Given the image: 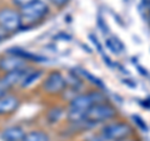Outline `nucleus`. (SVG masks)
<instances>
[{"label": "nucleus", "instance_id": "3", "mask_svg": "<svg viewBox=\"0 0 150 141\" xmlns=\"http://www.w3.org/2000/svg\"><path fill=\"white\" fill-rule=\"evenodd\" d=\"M48 13H49V8L43 0H35L30 5L20 9L23 24H26V25H33L38 21H40L41 19H44Z\"/></svg>", "mask_w": 150, "mask_h": 141}, {"label": "nucleus", "instance_id": "1", "mask_svg": "<svg viewBox=\"0 0 150 141\" xmlns=\"http://www.w3.org/2000/svg\"><path fill=\"white\" fill-rule=\"evenodd\" d=\"M106 101V97L104 94L99 90L89 91L86 94H79V95L74 96L70 100L69 109L67 117L70 123L73 124H80L84 121V116L85 112L90 109L93 105L99 104V102Z\"/></svg>", "mask_w": 150, "mask_h": 141}, {"label": "nucleus", "instance_id": "14", "mask_svg": "<svg viewBox=\"0 0 150 141\" xmlns=\"http://www.w3.org/2000/svg\"><path fill=\"white\" fill-rule=\"evenodd\" d=\"M78 73L81 75V76L85 78V80H88L89 82H91L93 85H95L98 89H100V90H105V85L103 84V81L100 79H98L96 76H94L93 74H90L85 69H78Z\"/></svg>", "mask_w": 150, "mask_h": 141}, {"label": "nucleus", "instance_id": "25", "mask_svg": "<svg viewBox=\"0 0 150 141\" xmlns=\"http://www.w3.org/2000/svg\"><path fill=\"white\" fill-rule=\"evenodd\" d=\"M148 5H149V8H150V0H148Z\"/></svg>", "mask_w": 150, "mask_h": 141}, {"label": "nucleus", "instance_id": "15", "mask_svg": "<svg viewBox=\"0 0 150 141\" xmlns=\"http://www.w3.org/2000/svg\"><path fill=\"white\" fill-rule=\"evenodd\" d=\"M23 141H50V139L43 131H31L25 134Z\"/></svg>", "mask_w": 150, "mask_h": 141}, {"label": "nucleus", "instance_id": "13", "mask_svg": "<svg viewBox=\"0 0 150 141\" xmlns=\"http://www.w3.org/2000/svg\"><path fill=\"white\" fill-rule=\"evenodd\" d=\"M41 75H43V71H40V70H29L24 76V79H23V81L20 82V86L21 87L30 86L33 82H35L36 80L41 76Z\"/></svg>", "mask_w": 150, "mask_h": 141}, {"label": "nucleus", "instance_id": "22", "mask_svg": "<svg viewBox=\"0 0 150 141\" xmlns=\"http://www.w3.org/2000/svg\"><path fill=\"white\" fill-rule=\"evenodd\" d=\"M8 35H9V32L6 31V30H4L1 26H0V41H3V40H5L6 37H8Z\"/></svg>", "mask_w": 150, "mask_h": 141}, {"label": "nucleus", "instance_id": "24", "mask_svg": "<svg viewBox=\"0 0 150 141\" xmlns=\"http://www.w3.org/2000/svg\"><path fill=\"white\" fill-rule=\"evenodd\" d=\"M118 141H134V140H130L129 137H125V139H121V140H118Z\"/></svg>", "mask_w": 150, "mask_h": 141}, {"label": "nucleus", "instance_id": "12", "mask_svg": "<svg viewBox=\"0 0 150 141\" xmlns=\"http://www.w3.org/2000/svg\"><path fill=\"white\" fill-rule=\"evenodd\" d=\"M105 46L111 51L112 54H116V55L121 54L124 51V49H125V46H124L123 43H121V40L119 39V37H116V36L108 37V39L105 40Z\"/></svg>", "mask_w": 150, "mask_h": 141}, {"label": "nucleus", "instance_id": "21", "mask_svg": "<svg viewBox=\"0 0 150 141\" xmlns=\"http://www.w3.org/2000/svg\"><path fill=\"white\" fill-rule=\"evenodd\" d=\"M49 1H50L51 4H54L55 6L63 8V6H65V5H67V4L69 3V0H49Z\"/></svg>", "mask_w": 150, "mask_h": 141}, {"label": "nucleus", "instance_id": "23", "mask_svg": "<svg viewBox=\"0 0 150 141\" xmlns=\"http://www.w3.org/2000/svg\"><path fill=\"white\" fill-rule=\"evenodd\" d=\"M60 37H63L64 40H70V39H71V36L68 35V34H65V32H60V34L54 36V39H60Z\"/></svg>", "mask_w": 150, "mask_h": 141}, {"label": "nucleus", "instance_id": "11", "mask_svg": "<svg viewBox=\"0 0 150 141\" xmlns=\"http://www.w3.org/2000/svg\"><path fill=\"white\" fill-rule=\"evenodd\" d=\"M24 136H25V133L21 128L11 126V128H8L1 133V140L3 141H23Z\"/></svg>", "mask_w": 150, "mask_h": 141}, {"label": "nucleus", "instance_id": "16", "mask_svg": "<svg viewBox=\"0 0 150 141\" xmlns=\"http://www.w3.org/2000/svg\"><path fill=\"white\" fill-rule=\"evenodd\" d=\"M63 115V110L60 109V107H54V109H51L49 110L48 112V120H49V123H56L59 119H60V116Z\"/></svg>", "mask_w": 150, "mask_h": 141}, {"label": "nucleus", "instance_id": "10", "mask_svg": "<svg viewBox=\"0 0 150 141\" xmlns=\"http://www.w3.org/2000/svg\"><path fill=\"white\" fill-rule=\"evenodd\" d=\"M6 53H8V54H11V55H15V56H19V58L24 59L25 61H35V63L46 61V58H44V56L28 53V51L23 50V49H20V48H10V49H8Z\"/></svg>", "mask_w": 150, "mask_h": 141}, {"label": "nucleus", "instance_id": "4", "mask_svg": "<svg viewBox=\"0 0 150 141\" xmlns=\"http://www.w3.org/2000/svg\"><path fill=\"white\" fill-rule=\"evenodd\" d=\"M100 134L108 141H118L121 139L129 137L133 134L131 126L125 121H112L103 126Z\"/></svg>", "mask_w": 150, "mask_h": 141}, {"label": "nucleus", "instance_id": "8", "mask_svg": "<svg viewBox=\"0 0 150 141\" xmlns=\"http://www.w3.org/2000/svg\"><path fill=\"white\" fill-rule=\"evenodd\" d=\"M24 68H25V60L19 58V56L8 54V56L0 58V70L4 73L16 71V70Z\"/></svg>", "mask_w": 150, "mask_h": 141}, {"label": "nucleus", "instance_id": "6", "mask_svg": "<svg viewBox=\"0 0 150 141\" xmlns=\"http://www.w3.org/2000/svg\"><path fill=\"white\" fill-rule=\"evenodd\" d=\"M67 87V79L59 71H51L43 82V90L49 95L62 94Z\"/></svg>", "mask_w": 150, "mask_h": 141}, {"label": "nucleus", "instance_id": "9", "mask_svg": "<svg viewBox=\"0 0 150 141\" xmlns=\"http://www.w3.org/2000/svg\"><path fill=\"white\" fill-rule=\"evenodd\" d=\"M19 105H20V100L13 94H6L5 96L0 97V116L13 114Z\"/></svg>", "mask_w": 150, "mask_h": 141}, {"label": "nucleus", "instance_id": "17", "mask_svg": "<svg viewBox=\"0 0 150 141\" xmlns=\"http://www.w3.org/2000/svg\"><path fill=\"white\" fill-rule=\"evenodd\" d=\"M34 1L35 0H11L13 5L19 8V9H23V8H25L28 5H30V4L34 3Z\"/></svg>", "mask_w": 150, "mask_h": 141}, {"label": "nucleus", "instance_id": "19", "mask_svg": "<svg viewBox=\"0 0 150 141\" xmlns=\"http://www.w3.org/2000/svg\"><path fill=\"white\" fill-rule=\"evenodd\" d=\"M98 25H99V27L101 29V31L104 32V34H108V32H109V27H108L106 23H105L104 19L101 18V15H98Z\"/></svg>", "mask_w": 150, "mask_h": 141}, {"label": "nucleus", "instance_id": "20", "mask_svg": "<svg viewBox=\"0 0 150 141\" xmlns=\"http://www.w3.org/2000/svg\"><path fill=\"white\" fill-rule=\"evenodd\" d=\"M89 37H90V40H91V43L96 46V49H98V51H99L100 54H103V48H101V45H100V43H99V40H98V37L94 35V34H90L89 35Z\"/></svg>", "mask_w": 150, "mask_h": 141}, {"label": "nucleus", "instance_id": "5", "mask_svg": "<svg viewBox=\"0 0 150 141\" xmlns=\"http://www.w3.org/2000/svg\"><path fill=\"white\" fill-rule=\"evenodd\" d=\"M0 26L8 32H14L23 26L20 11L11 8L0 9Z\"/></svg>", "mask_w": 150, "mask_h": 141}, {"label": "nucleus", "instance_id": "7", "mask_svg": "<svg viewBox=\"0 0 150 141\" xmlns=\"http://www.w3.org/2000/svg\"><path fill=\"white\" fill-rule=\"evenodd\" d=\"M29 71V69H19L16 71H11V73H6L4 76L0 79V97L5 96L9 92V90L16 84L21 82L26 73Z\"/></svg>", "mask_w": 150, "mask_h": 141}, {"label": "nucleus", "instance_id": "2", "mask_svg": "<svg viewBox=\"0 0 150 141\" xmlns=\"http://www.w3.org/2000/svg\"><path fill=\"white\" fill-rule=\"evenodd\" d=\"M116 115V109L108 101L99 102L93 105L90 109L85 112L83 123L88 126H94L100 123H105L108 120H111Z\"/></svg>", "mask_w": 150, "mask_h": 141}, {"label": "nucleus", "instance_id": "18", "mask_svg": "<svg viewBox=\"0 0 150 141\" xmlns=\"http://www.w3.org/2000/svg\"><path fill=\"white\" fill-rule=\"evenodd\" d=\"M133 120H134V123L137 124V125H138L139 128L142 129L143 131H146V130H148V126H146V124L144 123L143 119H142V117H140L139 115H134V116H133Z\"/></svg>", "mask_w": 150, "mask_h": 141}]
</instances>
